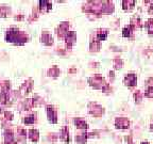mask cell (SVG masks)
<instances>
[{
  "instance_id": "6da1fadb",
  "label": "cell",
  "mask_w": 153,
  "mask_h": 144,
  "mask_svg": "<svg viewBox=\"0 0 153 144\" xmlns=\"http://www.w3.org/2000/svg\"><path fill=\"white\" fill-rule=\"evenodd\" d=\"M125 83L129 87H133L136 85V76L134 74H130V75L125 76Z\"/></svg>"
},
{
  "instance_id": "7a4b0ae2",
  "label": "cell",
  "mask_w": 153,
  "mask_h": 144,
  "mask_svg": "<svg viewBox=\"0 0 153 144\" xmlns=\"http://www.w3.org/2000/svg\"><path fill=\"white\" fill-rule=\"evenodd\" d=\"M116 127L117 128H128L129 127V121L127 119H122V117H119V119L116 120Z\"/></svg>"
},
{
  "instance_id": "3957f363",
  "label": "cell",
  "mask_w": 153,
  "mask_h": 144,
  "mask_svg": "<svg viewBox=\"0 0 153 144\" xmlns=\"http://www.w3.org/2000/svg\"><path fill=\"white\" fill-rule=\"evenodd\" d=\"M146 27H147L148 29V32L150 33V34H153V19H149L147 22V24H146Z\"/></svg>"
},
{
  "instance_id": "277c9868",
  "label": "cell",
  "mask_w": 153,
  "mask_h": 144,
  "mask_svg": "<svg viewBox=\"0 0 153 144\" xmlns=\"http://www.w3.org/2000/svg\"><path fill=\"white\" fill-rule=\"evenodd\" d=\"M75 123L79 128H87V124L85 122H83V121H81V120H75Z\"/></svg>"
},
{
  "instance_id": "5b68a950",
  "label": "cell",
  "mask_w": 153,
  "mask_h": 144,
  "mask_svg": "<svg viewBox=\"0 0 153 144\" xmlns=\"http://www.w3.org/2000/svg\"><path fill=\"white\" fill-rule=\"evenodd\" d=\"M98 40L99 41H104L106 38V36H107V31H103V33H102V31H100V32H98Z\"/></svg>"
},
{
  "instance_id": "8992f818",
  "label": "cell",
  "mask_w": 153,
  "mask_h": 144,
  "mask_svg": "<svg viewBox=\"0 0 153 144\" xmlns=\"http://www.w3.org/2000/svg\"><path fill=\"white\" fill-rule=\"evenodd\" d=\"M131 34H132L131 27H125V28L123 29V36H125V38H127V36H130Z\"/></svg>"
},
{
  "instance_id": "52a82bcc",
  "label": "cell",
  "mask_w": 153,
  "mask_h": 144,
  "mask_svg": "<svg viewBox=\"0 0 153 144\" xmlns=\"http://www.w3.org/2000/svg\"><path fill=\"white\" fill-rule=\"evenodd\" d=\"M30 134H31V139L33 141H37L38 139V132L36 130H30Z\"/></svg>"
},
{
  "instance_id": "ba28073f",
  "label": "cell",
  "mask_w": 153,
  "mask_h": 144,
  "mask_svg": "<svg viewBox=\"0 0 153 144\" xmlns=\"http://www.w3.org/2000/svg\"><path fill=\"white\" fill-rule=\"evenodd\" d=\"M145 95L147 97H153V87H149Z\"/></svg>"
},
{
  "instance_id": "9c48e42d",
  "label": "cell",
  "mask_w": 153,
  "mask_h": 144,
  "mask_svg": "<svg viewBox=\"0 0 153 144\" xmlns=\"http://www.w3.org/2000/svg\"><path fill=\"white\" fill-rule=\"evenodd\" d=\"M35 119H34V116L31 115V116H29V119H26L25 120V123H32V122H34Z\"/></svg>"
},
{
  "instance_id": "30bf717a",
  "label": "cell",
  "mask_w": 153,
  "mask_h": 144,
  "mask_svg": "<svg viewBox=\"0 0 153 144\" xmlns=\"http://www.w3.org/2000/svg\"><path fill=\"white\" fill-rule=\"evenodd\" d=\"M135 98H137L138 101H141V93H139V92H137V93H135Z\"/></svg>"
},
{
  "instance_id": "8fae6325",
  "label": "cell",
  "mask_w": 153,
  "mask_h": 144,
  "mask_svg": "<svg viewBox=\"0 0 153 144\" xmlns=\"http://www.w3.org/2000/svg\"><path fill=\"white\" fill-rule=\"evenodd\" d=\"M149 13H150V14H152L153 13V4H151L150 8H149Z\"/></svg>"
}]
</instances>
